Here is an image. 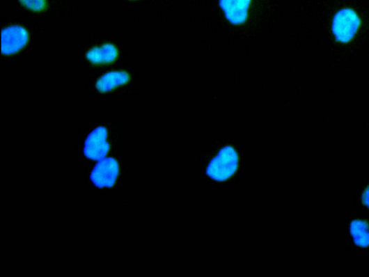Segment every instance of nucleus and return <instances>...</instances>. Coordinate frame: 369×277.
Here are the masks:
<instances>
[{
  "mask_svg": "<svg viewBox=\"0 0 369 277\" xmlns=\"http://www.w3.org/2000/svg\"><path fill=\"white\" fill-rule=\"evenodd\" d=\"M252 0H219V5L225 17L234 25L247 21L249 9Z\"/></svg>",
  "mask_w": 369,
  "mask_h": 277,
  "instance_id": "obj_6",
  "label": "nucleus"
},
{
  "mask_svg": "<svg viewBox=\"0 0 369 277\" xmlns=\"http://www.w3.org/2000/svg\"><path fill=\"white\" fill-rule=\"evenodd\" d=\"M119 173V166L113 157H104L94 168L91 180L98 188L111 187Z\"/></svg>",
  "mask_w": 369,
  "mask_h": 277,
  "instance_id": "obj_3",
  "label": "nucleus"
},
{
  "mask_svg": "<svg viewBox=\"0 0 369 277\" xmlns=\"http://www.w3.org/2000/svg\"><path fill=\"white\" fill-rule=\"evenodd\" d=\"M118 56V49L112 44L94 47L86 54L88 61L95 65L110 64L116 61Z\"/></svg>",
  "mask_w": 369,
  "mask_h": 277,
  "instance_id": "obj_8",
  "label": "nucleus"
},
{
  "mask_svg": "<svg viewBox=\"0 0 369 277\" xmlns=\"http://www.w3.org/2000/svg\"><path fill=\"white\" fill-rule=\"evenodd\" d=\"M29 35L27 30L20 26L14 25L2 31V52L11 55L22 51L28 44Z\"/></svg>",
  "mask_w": 369,
  "mask_h": 277,
  "instance_id": "obj_5",
  "label": "nucleus"
},
{
  "mask_svg": "<svg viewBox=\"0 0 369 277\" xmlns=\"http://www.w3.org/2000/svg\"><path fill=\"white\" fill-rule=\"evenodd\" d=\"M130 78L129 74L125 71H111L99 78L95 87L102 93L110 92L127 84Z\"/></svg>",
  "mask_w": 369,
  "mask_h": 277,
  "instance_id": "obj_7",
  "label": "nucleus"
},
{
  "mask_svg": "<svg viewBox=\"0 0 369 277\" xmlns=\"http://www.w3.org/2000/svg\"><path fill=\"white\" fill-rule=\"evenodd\" d=\"M363 203L369 209V187L366 189L362 195Z\"/></svg>",
  "mask_w": 369,
  "mask_h": 277,
  "instance_id": "obj_11",
  "label": "nucleus"
},
{
  "mask_svg": "<svg viewBox=\"0 0 369 277\" xmlns=\"http://www.w3.org/2000/svg\"><path fill=\"white\" fill-rule=\"evenodd\" d=\"M107 137L108 131L104 127H99L93 130L85 142V155L93 161H100L104 158L110 150Z\"/></svg>",
  "mask_w": 369,
  "mask_h": 277,
  "instance_id": "obj_4",
  "label": "nucleus"
},
{
  "mask_svg": "<svg viewBox=\"0 0 369 277\" xmlns=\"http://www.w3.org/2000/svg\"><path fill=\"white\" fill-rule=\"evenodd\" d=\"M238 161L235 149L230 145L225 146L212 158L207 168V174L217 182L228 180L236 173Z\"/></svg>",
  "mask_w": 369,
  "mask_h": 277,
  "instance_id": "obj_1",
  "label": "nucleus"
},
{
  "mask_svg": "<svg viewBox=\"0 0 369 277\" xmlns=\"http://www.w3.org/2000/svg\"><path fill=\"white\" fill-rule=\"evenodd\" d=\"M360 24V19L356 12L351 9H343L333 18V34L338 42L347 43L356 35Z\"/></svg>",
  "mask_w": 369,
  "mask_h": 277,
  "instance_id": "obj_2",
  "label": "nucleus"
},
{
  "mask_svg": "<svg viewBox=\"0 0 369 277\" xmlns=\"http://www.w3.org/2000/svg\"><path fill=\"white\" fill-rule=\"evenodd\" d=\"M19 1L33 12H42L47 8V0H19Z\"/></svg>",
  "mask_w": 369,
  "mask_h": 277,
  "instance_id": "obj_10",
  "label": "nucleus"
},
{
  "mask_svg": "<svg viewBox=\"0 0 369 277\" xmlns=\"http://www.w3.org/2000/svg\"><path fill=\"white\" fill-rule=\"evenodd\" d=\"M351 233L354 243L361 248L369 246V225L361 220H355L351 223Z\"/></svg>",
  "mask_w": 369,
  "mask_h": 277,
  "instance_id": "obj_9",
  "label": "nucleus"
}]
</instances>
